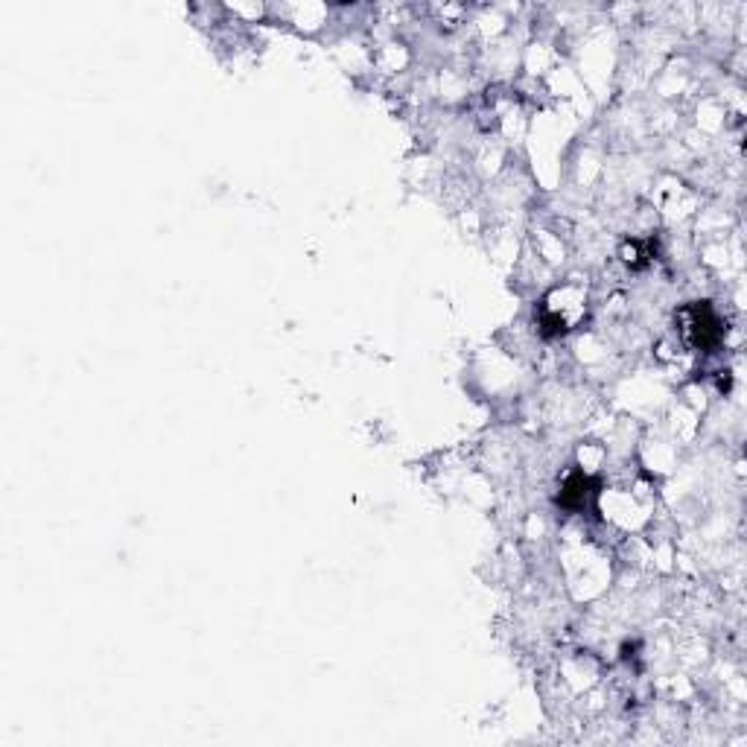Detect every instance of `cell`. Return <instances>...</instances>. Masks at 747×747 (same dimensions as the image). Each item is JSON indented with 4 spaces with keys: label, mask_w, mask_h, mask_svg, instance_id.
<instances>
[{
    "label": "cell",
    "mask_w": 747,
    "mask_h": 747,
    "mask_svg": "<svg viewBox=\"0 0 747 747\" xmlns=\"http://www.w3.org/2000/svg\"><path fill=\"white\" fill-rule=\"evenodd\" d=\"M680 330H683V336L695 345V348H701V351H712L721 339H724V324L721 319L712 313L710 304H689V307H683L680 310Z\"/></svg>",
    "instance_id": "cell-1"
},
{
    "label": "cell",
    "mask_w": 747,
    "mask_h": 747,
    "mask_svg": "<svg viewBox=\"0 0 747 747\" xmlns=\"http://www.w3.org/2000/svg\"><path fill=\"white\" fill-rule=\"evenodd\" d=\"M596 494V485H593V479L590 476H584V473H572L570 479L564 482V488H561V497L558 502L564 505V508H572V511H581L584 505H587V499Z\"/></svg>",
    "instance_id": "cell-2"
}]
</instances>
